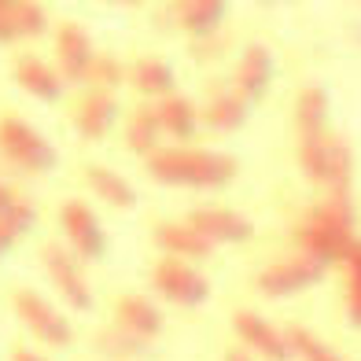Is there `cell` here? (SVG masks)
<instances>
[{
  "mask_svg": "<svg viewBox=\"0 0 361 361\" xmlns=\"http://www.w3.org/2000/svg\"><path fill=\"white\" fill-rule=\"evenodd\" d=\"M133 81H137L140 92L159 96V92L173 89V71H170V63H162V59H140L133 67Z\"/></svg>",
  "mask_w": 361,
  "mask_h": 361,
  "instance_id": "26",
  "label": "cell"
},
{
  "mask_svg": "<svg viewBox=\"0 0 361 361\" xmlns=\"http://www.w3.org/2000/svg\"><path fill=\"white\" fill-rule=\"evenodd\" d=\"M15 310H19V317L34 328V336H41L44 343H67L71 339V324L63 321V314H56L41 295L15 291Z\"/></svg>",
  "mask_w": 361,
  "mask_h": 361,
  "instance_id": "8",
  "label": "cell"
},
{
  "mask_svg": "<svg viewBox=\"0 0 361 361\" xmlns=\"http://www.w3.org/2000/svg\"><path fill=\"white\" fill-rule=\"evenodd\" d=\"M288 343L302 354V361H343L336 350H328L324 343H317L314 336L306 332V328H291V332H288Z\"/></svg>",
  "mask_w": 361,
  "mask_h": 361,
  "instance_id": "27",
  "label": "cell"
},
{
  "mask_svg": "<svg viewBox=\"0 0 361 361\" xmlns=\"http://www.w3.org/2000/svg\"><path fill=\"white\" fill-rule=\"evenodd\" d=\"M89 185L100 192L107 203H114V207H133V203H137L133 185H129L122 173H114V170H104V166L89 170Z\"/></svg>",
  "mask_w": 361,
  "mask_h": 361,
  "instance_id": "22",
  "label": "cell"
},
{
  "mask_svg": "<svg viewBox=\"0 0 361 361\" xmlns=\"http://www.w3.org/2000/svg\"><path fill=\"white\" fill-rule=\"evenodd\" d=\"M155 240L173 255H207L210 247H214V243H210L203 233H195L192 225H162Z\"/></svg>",
  "mask_w": 361,
  "mask_h": 361,
  "instance_id": "21",
  "label": "cell"
},
{
  "mask_svg": "<svg viewBox=\"0 0 361 361\" xmlns=\"http://www.w3.org/2000/svg\"><path fill=\"white\" fill-rule=\"evenodd\" d=\"M114 114H118V104H114V96L107 89H96L89 92L85 100L78 104V114H74V122H78V133L81 137H104L111 122H114Z\"/></svg>",
  "mask_w": 361,
  "mask_h": 361,
  "instance_id": "13",
  "label": "cell"
},
{
  "mask_svg": "<svg viewBox=\"0 0 361 361\" xmlns=\"http://www.w3.org/2000/svg\"><path fill=\"white\" fill-rule=\"evenodd\" d=\"M192 228L203 233L210 243H233V240H247L251 236V225L243 221L233 210H192Z\"/></svg>",
  "mask_w": 361,
  "mask_h": 361,
  "instance_id": "11",
  "label": "cell"
},
{
  "mask_svg": "<svg viewBox=\"0 0 361 361\" xmlns=\"http://www.w3.org/2000/svg\"><path fill=\"white\" fill-rule=\"evenodd\" d=\"M321 273H324V262L299 255V258H284V262H276V266H269L258 276V288L269 291V295H291V291H302L310 284H317Z\"/></svg>",
  "mask_w": 361,
  "mask_h": 361,
  "instance_id": "5",
  "label": "cell"
},
{
  "mask_svg": "<svg viewBox=\"0 0 361 361\" xmlns=\"http://www.w3.org/2000/svg\"><path fill=\"white\" fill-rule=\"evenodd\" d=\"M299 162H302V170L314 180H321V185L332 188V195H347V185H350V147L343 140H332V137L302 140Z\"/></svg>",
  "mask_w": 361,
  "mask_h": 361,
  "instance_id": "3",
  "label": "cell"
},
{
  "mask_svg": "<svg viewBox=\"0 0 361 361\" xmlns=\"http://www.w3.org/2000/svg\"><path fill=\"white\" fill-rule=\"evenodd\" d=\"M4 247H8V236H4V233H0V251H4Z\"/></svg>",
  "mask_w": 361,
  "mask_h": 361,
  "instance_id": "32",
  "label": "cell"
},
{
  "mask_svg": "<svg viewBox=\"0 0 361 361\" xmlns=\"http://www.w3.org/2000/svg\"><path fill=\"white\" fill-rule=\"evenodd\" d=\"M118 324L126 328L133 339H155L159 336V328H162V317H159V310L140 299V295H126V299L118 302Z\"/></svg>",
  "mask_w": 361,
  "mask_h": 361,
  "instance_id": "16",
  "label": "cell"
},
{
  "mask_svg": "<svg viewBox=\"0 0 361 361\" xmlns=\"http://www.w3.org/2000/svg\"><path fill=\"white\" fill-rule=\"evenodd\" d=\"M11 361H48V357H41V354H34V350H23V347H19V350L11 354Z\"/></svg>",
  "mask_w": 361,
  "mask_h": 361,
  "instance_id": "30",
  "label": "cell"
},
{
  "mask_svg": "<svg viewBox=\"0 0 361 361\" xmlns=\"http://www.w3.org/2000/svg\"><path fill=\"white\" fill-rule=\"evenodd\" d=\"M30 221H34V207L23 203L15 192H8L4 185H0V233L11 240L15 233H23Z\"/></svg>",
  "mask_w": 361,
  "mask_h": 361,
  "instance_id": "25",
  "label": "cell"
},
{
  "mask_svg": "<svg viewBox=\"0 0 361 361\" xmlns=\"http://www.w3.org/2000/svg\"><path fill=\"white\" fill-rule=\"evenodd\" d=\"M15 78H19V85L26 92L41 96V100H56L59 89H63L59 74L52 67H44L41 59H19V63H15Z\"/></svg>",
  "mask_w": 361,
  "mask_h": 361,
  "instance_id": "17",
  "label": "cell"
},
{
  "mask_svg": "<svg viewBox=\"0 0 361 361\" xmlns=\"http://www.w3.org/2000/svg\"><path fill=\"white\" fill-rule=\"evenodd\" d=\"M44 269H48V276H52V284L59 288V295H63L67 302H74L78 310H85V306L92 302L85 276L78 273L74 258H71L67 251H63V243H48V247H44Z\"/></svg>",
  "mask_w": 361,
  "mask_h": 361,
  "instance_id": "7",
  "label": "cell"
},
{
  "mask_svg": "<svg viewBox=\"0 0 361 361\" xmlns=\"http://www.w3.org/2000/svg\"><path fill=\"white\" fill-rule=\"evenodd\" d=\"M225 361H251V357H247V354H240V350H228Z\"/></svg>",
  "mask_w": 361,
  "mask_h": 361,
  "instance_id": "31",
  "label": "cell"
},
{
  "mask_svg": "<svg viewBox=\"0 0 361 361\" xmlns=\"http://www.w3.org/2000/svg\"><path fill=\"white\" fill-rule=\"evenodd\" d=\"M159 114H155V107H140V111H133V118H129V126H126V140H129V147L133 152H152L155 147V137H159Z\"/></svg>",
  "mask_w": 361,
  "mask_h": 361,
  "instance_id": "24",
  "label": "cell"
},
{
  "mask_svg": "<svg viewBox=\"0 0 361 361\" xmlns=\"http://www.w3.org/2000/svg\"><path fill=\"white\" fill-rule=\"evenodd\" d=\"M299 129H302V140H314V137H324V122H328V92L321 85H310L302 96H299Z\"/></svg>",
  "mask_w": 361,
  "mask_h": 361,
  "instance_id": "18",
  "label": "cell"
},
{
  "mask_svg": "<svg viewBox=\"0 0 361 361\" xmlns=\"http://www.w3.org/2000/svg\"><path fill=\"white\" fill-rule=\"evenodd\" d=\"M155 284H159V291L166 295V299H173L180 306H200L207 299V291H210L200 273L180 266V262H173V258L155 266Z\"/></svg>",
  "mask_w": 361,
  "mask_h": 361,
  "instance_id": "6",
  "label": "cell"
},
{
  "mask_svg": "<svg viewBox=\"0 0 361 361\" xmlns=\"http://www.w3.org/2000/svg\"><path fill=\"white\" fill-rule=\"evenodd\" d=\"M56 52H59L63 78L81 81V78L89 74V63H92V44H89V34H85V30H81L78 23H67V26L59 30Z\"/></svg>",
  "mask_w": 361,
  "mask_h": 361,
  "instance_id": "10",
  "label": "cell"
},
{
  "mask_svg": "<svg viewBox=\"0 0 361 361\" xmlns=\"http://www.w3.org/2000/svg\"><path fill=\"white\" fill-rule=\"evenodd\" d=\"M155 114H159V126L173 137H192L195 133V111L185 96H162Z\"/></svg>",
  "mask_w": 361,
  "mask_h": 361,
  "instance_id": "20",
  "label": "cell"
},
{
  "mask_svg": "<svg viewBox=\"0 0 361 361\" xmlns=\"http://www.w3.org/2000/svg\"><path fill=\"white\" fill-rule=\"evenodd\" d=\"M85 78L100 81V85H114V81H122V67H118V59H111V56H92Z\"/></svg>",
  "mask_w": 361,
  "mask_h": 361,
  "instance_id": "29",
  "label": "cell"
},
{
  "mask_svg": "<svg viewBox=\"0 0 361 361\" xmlns=\"http://www.w3.org/2000/svg\"><path fill=\"white\" fill-rule=\"evenodd\" d=\"M225 0H180L177 4V19L185 23L192 34H210L218 23H221V15H225Z\"/></svg>",
  "mask_w": 361,
  "mask_h": 361,
  "instance_id": "19",
  "label": "cell"
},
{
  "mask_svg": "<svg viewBox=\"0 0 361 361\" xmlns=\"http://www.w3.org/2000/svg\"><path fill=\"white\" fill-rule=\"evenodd\" d=\"M44 30V11L30 0H0V41L34 37Z\"/></svg>",
  "mask_w": 361,
  "mask_h": 361,
  "instance_id": "12",
  "label": "cell"
},
{
  "mask_svg": "<svg viewBox=\"0 0 361 361\" xmlns=\"http://www.w3.org/2000/svg\"><path fill=\"white\" fill-rule=\"evenodd\" d=\"M347 288H350V321L361 324V243L347 258Z\"/></svg>",
  "mask_w": 361,
  "mask_h": 361,
  "instance_id": "28",
  "label": "cell"
},
{
  "mask_svg": "<svg viewBox=\"0 0 361 361\" xmlns=\"http://www.w3.org/2000/svg\"><path fill=\"white\" fill-rule=\"evenodd\" d=\"M63 214V228H67V236H71V243L78 247V255H85V258H96L104 251V228H100V221H96V214L85 207V203H67L59 210Z\"/></svg>",
  "mask_w": 361,
  "mask_h": 361,
  "instance_id": "9",
  "label": "cell"
},
{
  "mask_svg": "<svg viewBox=\"0 0 361 361\" xmlns=\"http://www.w3.org/2000/svg\"><path fill=\"white\" fill-rule=\"evenodd\" d=\"M0 152L23 170H52L56 166L52 144L23 118H0Z\"/></svg>",
  "mask_w": 361,
  "mask_h": 361,
  "instance_id": "4",
  "label": "cell"
},
{
  "mask_svg": "<svg viewBox=\"0 0 361 361\" xmlns=\"http://www.w3.org/2000/svg\"><path fill=\"white\" fill-rule=\"evenodd\" d=\"M233 321H236V332L247 339L255 350H262V354L273 357V361H288V343H284V336L276 332L269 321H262L258 314H247V310L236 314Z\"/></svg>",
  "mask_w": 361,
  "mask_h": 361,
  "instance_id": "14",
  "label": "cell"
},
{
  "mask_svg": "<svg viewBox=\"0 0 361 361\" xmlns=\"http://www.w3.org/2000/svg\"><path fill=\"white\" fill-rule=\"evenodd\" d=\"M147 170L166 185H192V188H221L233 180L236 162L221 152H180L166 147L147 159Z\"/></svg>",
  "mask_w": 361,
  "mask_h": 361,
  "instance_id": "2",
  "label": "cell"
},
{
  "mask_svg": "<svg viewBox=\"0 0 361 361\" xmlns=\"http://www.w3.org/2000/svg\"><path fill=\"white\" fill-rule=\"evenodd\" d=\"M299 243L302 255L317 258V262H332V258H350L357 240H354V214L347 195H332L324 207H317L299 228Z\"/></svg>",
  "mask_w": 361,
  "mask_h": 361,
  "instance_id": "1",
  "label": "cell"
},
{
  "mask_svg": "<svg viewBox=\"0 0 361 361\" xmlns=\"http://www.w3.org/2000/svg\"><path fill=\"white\" fill-rule=\"evenodd\" d=\"M269 74H273V56L262 44L247 48L240 59V71H236V89L243 100H258L262 89L269 85Z\"/></svg>",
  "mask_w": 361,
  "mask_h": 361,
  "instance_id": "15",
  "label": "cell"
},
{
  "mask_svg": "<svg viewBox=\"0 0 361 361\" xmlns=\"http://www.w3.org/2000/svg\"><path fill=\"white\" fill-rule=\"evenodd\" d=\"M243 118H247V100L240 92H221L207 107V122L214 129H236L243 126Z\"/></svg>",
  "mask_w": 361,
  "mask_h": 361,
  "instance_id": "23",
  "label": "cell"
}]
</instances>
